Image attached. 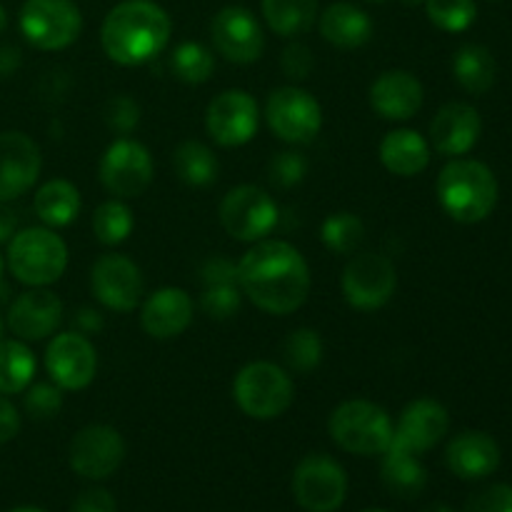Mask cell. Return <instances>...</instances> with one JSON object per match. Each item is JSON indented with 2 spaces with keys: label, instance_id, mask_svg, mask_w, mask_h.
<instances>
[{
  "label": "cell",
  "instance_id": "obj_42",
  "mask_svg": "<svg viewBox=\"0 0 512 512\" xmlns=\"http://www.w3.org/2000/svg\"><path fill=\"white\" fill-rule=\"evenodd\" d=\"M465 512H512V485L495 483L478 490L465 505Z\"/></svg>",
  "mask_w": 512,
  "mask_h": 512
},
{
  "label": "cell",
  "instance_id": "obj_48",
  "mask_svg": "<svg viewBox=\"0 0 512 512\" xmlns=\"http://www.w3.org/2000/svg\"><path fill=\"white\" fill-rule=\"evenodd\" d=\"M18 65H20V50L10 48V45H3V48H0V78L13 73Z\"/></svg>",
  "mask_w": 512,
  "mask_h": 512
},
{
  "label": "cell",
  "instance_id": "obj_46",
  "mask_svg": "<svg viewBox=\"0 0 512 512\" xmlns=\"http://www.w3.org/2000/svg\"><path fill=\"white\" fill-rule=\"evenodd\" d=\"M20 433V413L8 395H0V445L10 443Z\"/></svg>",
  "mask_w": 512,
  "mask_h": 512
},
{
  "label": "cell",
  "instance_id": "obj_34",
  "mask_svg": "<svg viewBox=\"0 0 512 512\" xmlns=\"http://www.w3.org/2000/svg\"><path fill=\"white\" fill-rule=\"evenodd\" d=\"M133 210L120 198L105 200L93 213V233L103 245H120L133 233Z\"/></svg>",
  "mask_w": 512,
  "mask_h": 512
},
{
  "label": "cell",
  "instance_id": "obj_32",
  "mask_svg": "<svg viewBox=\"0 0 512 512\" xmlns=\"http://www.w3.org/2000/svg\"><path fill=\"white\" fill-rule=\"evenodd\" d=\"M35 355L23 340H0V395H18L33 383Z\"/></svg>",
  "mask_w": 512,
  "mask_h": 512
},
{
  "label": "cell",
  "instance_id": "obj_1",
  "mask_svg": "<svg viewBox=\"0 0 512 512\" xmlns=\"http://www.w3.org/2000/svg\"><path fill=\"white\" fill-rule=\"evenodd\" d=\"M310 268L295 245L258 240L238 260V288L255 308L270 315H290L310 295Z\"/></svg>",
  "mask_w": 512,
  "mask_h": 512
},
{
  "label": "cell",
  "instance_id": "obj_13",
  "mask_svg": "<svg viewBox=\"0 0 512 512\" xmlns=\"http://www.w3.org/2000/svg\"><path fill=\"white\" fill-rule=\"evenodd\" d=\"M258 125V100L248 90H223V93L210 100L208 110H205L208 135L223 148H240V145L250 143L258 133Z\"/></svg>",
  "mask_w": 512,
  "mask_h": 512
},
{
  "label": "cell",
  "instance_id": "obj_47",
  "mask_svg": "<svg viewBox=\"0 0 512 512\" xmlns=\"http://www.w3.org/2000/svg\"><path fill=\"white\" fill-rule=\"evenodd\" d=\"M18 233V213L10 200H0V243H8Z\"/></svg>",
  "mask_w": 512,
  "mask_h": 512
},
{
  "label": "cell",
  "instance_id": "obj_23",
  "mask_svg": "<svg viewBox=\"0 0 512 512\" xmlns=\"http://www.w3.org/2000/svg\"><path fill=\"white\" fill-rule=\"evenodd\" d=\"M423 100V83L410 70H385L370 85V108L385 120H410Z\"/></svg>",
  "mask_w": 512,
  "mask_h": 512
},
{
  "label": "cell",
  "instance_id": "obj_9",
  "mask_svg": "<svg viewBox=\"0 0 512 512\" xmlns=\"http://www.w3.org/2000/svg\"><path fill=\"white\" fill-rule=\"evenodd\" d=\"M265 120L283 143L305 145L318 138L323 128V108L308 90L298 85H283L268 95Z\"/></svg>",
  "mask_w": 512,
  "mask_h": 512
},
{
  "label": "cell",
  "instance_id": "obj_25",
  "mask_svg": "<svg viewBox=\"0 0 512 512\" xmlns=\"http://www.w3.org/2000/svg\"><path fill=\"white\" fill-rule=\"evenodd\" d=\"M325 43L340 50L363 48L373 38V20L363 8L353 3H333L318 20Z\"/></svg>",
  "mask_w": 512,
  "mask_h": 512
},
{
  "label": "cell",
  "instance_id": "obj_18",
  "mask_svg": "<svg viewBox=\"0 0 512 512\" xmlns=\"http://www.w3.org/2000/svg\"><path fill=\"white\" fill-rule=\"evenodd\" d=\"M450 415L443 403L433 398H418L405 405L398 423L393 425V443L398 448L423 455L433 450L448 435Z\"/></svg>",
  "mask_w": 512,
  "mask_h": 512
},
{
  "label": "cell",
  "instance_id": "obj_35",
  "mask_svg": "<svg viewBox=\"0 0 512 512\" xmlns=\"http://www.w3.org/2000/svg\"><path fill=\"white\" fill-rule=\"evenodd\" d=\"M325 345L318 330L313 328H298L285 338L283 343V358L290 370L295 373H310L323 363Z\"/></svg>",
  "mask_w": 512,
  "mask_h": 512
},
{
  "label": "cell",
  "instance_id": "obj_45",
  "mask_svg": "<svg viewBox=\"0 0 512 512\" xmlns=\"http://www.w3.org/2000/svg\"><path fill=\"white\" fill-rule=\"evenodd\" d=\"M70 512H118V503L105 488H88L73 500Z\"/></svg>",
  "mask_w": 512,
  "mask_h": 512
},
{
  "label": "cell",
  "instance_id": "obj_51",
  "mask_svg": "<svg viewBox=\"0 0 512 512\" xmlns=\"http://www.w3.org/2000/svg\"><path fill=\"white\" fill-rule=\"evenodd\" d=\"M425 512H455V510L450 508V505H443V503H440V505H433V508H428Z\"/></svg>",
  "mask_w": 512,
  "mask_h": 512
},
{
  "label": "cell",
  "instance_id": "obj_43",
  "mask_svg": "<svg viewBox=\"0 0 512 512\" xmlns=\"http://www.w3.org/2000/svg\"><path fill=\"white\" fill-rule=\"evenodd\" d=\"M280 65H283V73L288 75V78L305 80L310 73H313L315 60L308 45L290 43L288 48L283 50V60H280Z\"/></svg>",
  "mask_w": 512,
  "mask_h": 512
},
{
  "label": "cell",
  "instance_id": "obj_31",
  "mask_svg": "<svg viewBox=\"0 0 512 512\" xmlns=\"http://www.w3.org/2000/svg\"><path fill=\"white\" fill-rule=\"evenodd\" d=\"M263 18L283 38L308 33L318 18V0H263Z\"/></svg>",
  "mask_w": 512,
  "mask_h": 512
},
{
  "label": "cell",
  "instance_id": "obj_44",
  "mask_svg": "<svg viewBox=\"0 0 512 512\" xmlns=\"http://www.w3.org/2000/svg\"><path fill=\"white\" fill-rule=\"evenodd\" d=\"M200 278L203 285H238V263L223 258V255H213L200 268Z\"/></svg>",
  "mask_w": 512,
  "mask_h": 512
},
{
  "label": "cell",
  "instance_id": "obj_12",
  "mask_svg": "<svg viewBox=\"0 0 512 512\" xmlns=\"http://www.w3.org/2000/svg\"><path fill=\"white\" fill-rule=\"evenodd\" d=\"M343 295L350 308L378 310L390 303L398 288V270L393 260L380 253H358L343 270Z\"/></svg>",
  "mask_w": 512,
  "mask_h": 512
},
{
  "label": "cell",
  "instance_id": "obj_2",
  "mask_svg": "<svg viewBox=\"0 0 512 512\" xmlns=\"http://www.w3.org/2000/svg\"><path fill=\"white\" fill-rule=\"evenodd\" d=\"M170 15L153 0H123L103 20L100 43L113 63L133 68L153 60L170 43Z\"/></svg>",
  "mask_w": 512,
  "mask_h": 512
},
{
  "label": "cell",
  "instance_id": "obj_19",
  "mask_svg": "<svg viewBox=\"0 0 512 512\" xmlns=\"http://www.w3.org/2000/svg\"><path fill=\"white\" fill-rule=\"evenodd\" d=\"M43 155L38 143L20 130L0 133V200L20 198L38 180Z\"/></svg>",
  "mask_w": 512,
  "mask_h": 512
},
{
  "label": "cell",
  "instance_id": "obj_40",
  "mask_svg": "<svg viewBox=\"0 0 512 512\" xmlns=\"http://www.w3.org/2000/svg\"><path fill=\"white\" fill-rule=\"evenodd\" d=\"M268 175L270 183L278 188H295L308 175V160L295 150H283V153H275L268 163Z\"/></svg>",
  "mask_w": 512,
  "mask_h": 512
},
{
  "label": "cell",
  "instance_id": "obj_38",
  "mask_svg": "<svg viewBox=\"0 0 512 512\" xmlns=\"http://www.w3.org/2000/svg\"><path fill=\"white\" fill-rule=\"evenodd\" d=\"M25 393V410L35 420H50L63 408V388L55 383H30Z\"/></svg>",
  "mask_w": 512,
  "mask_h": 512
},
{
  "label": "cell",
  "instance_id": "obj_17",
  "mask_svg": "<svg viewBox=\"0 0 512 512\" xmlns=\"http://www.w3.org/2000/svg\"><path fill=\"white\" fill-rule=\"evenodd\" d=\"M50 380L63 390H83L95 380L98 353L85 333H60L45 348Z\"/></svg>",
  "mask_w": 512,
  "mask_h": 512
},
{
  "label": "cell",
  "instance_id": "obj_22",
  "mask_svg": "<svg viewBox=\"0 0 512 512\" xmlns=\"http://www.w3.org/2000/svg\"><path fill=\"white\" fill-rule=\"evenodd\" d=\"M193 323V298L183 288H160L145 298L140 308V325L155 340L183 335Z\"/></svg>",
  "mask_w": 512,
  "mask_h": 512
},
{
  "label": "cell",
  "instance_id": "obj_41",
  "mask_svg": "<svg viewBox=\"0 0 512 512\" xmlns=\"http://www.w3.org/2000/svg\"><path fill=\"white\" fill-rule=\"evenodd\" d=\"M103 118L108 123L110 130L120 135H128L138 128L140 123V105L135 103L130 95H113V98L105 103Z\"/></svg>",
  "mask_w": 512,
  "mask_h": 512
},
{
  "label": "cell",
  "instance_id": "obj_21",
  "mask_svg": "<svg viewBox=\"0 0 512 512\" xmlns=\"http://www.w3.org/2000/svg\"><path fill=\"white\" fill-rule=\"evenodd\" d=\"M480 133H483V120L470 103L443 105L430 123V143L448 158L470 153L480 140Z\"/></svg>",
  "mask_w": 512,
  "mask_h": 512
},
{
  "label": "cell",
  "instance_id": "obj_14",
  "mask_svg": "<svg viewBox=\"0 0 512 512\" xmlns=\"http://www.w3.org/2000/svg\"><path fill=\"white\" fill-rule=\"evenodd\" d=\"M90 290L95 300L108 310L130 313L138 308L145 295L143 270L128 255H100L90 270Z\"/></svg>",
  "mask_w": 512,
  "mask_h": 512
},
{
  "label": "cell",
  "instance_id": "obj_39",
  "mask_svg": "<svg viewBox=\"0 0 512 512\" xmlns=\"http://www.w3.org/2000/svg\"><path fill=\"white\" fill-rule=\"evenodd\" d=\"M243 303V293L238 285H208L200 295V308L208 318L228 320L233 318Z\"/></svg>",
  "mask_w": 512,
  "mask_h": 512
},
{
  "label": "cell",
  "instance_id": "obj_29",
  "mask_svg": "<svg viewBox=\"0 0 512 512\" xmlns=\"http://www.w3.org/2000/svg\"><path fill=\"white\" fill-rule=\"evenodd\" d=\"M453 75L463 90L473 95H485L498 78V63L485 45L468 43L455 53Z\"/></svg>",
  "mask_w": 512,
  "mask_h": 512
},
{
  "label": "cell",
  "instance_id": "obj_26",
  "mask_svg": "<svg viewBox=\"0 0 512 512\" xmlns=\"http://www.w3.org/2000/svg\"><path fill=\"white\" fill-rule=\"evenodd\" d=\"M380 163L400 178H415L430 165V143L418 130H390L380 140Z\"/></svg>",
  "mask_w": 512,
  "mask_h": 512
},
{
  "label": "cell",
  "instance_id": "obj_5",
  "mask_svg": "<svg viewBox=\"0 0 512 512\" xmlns=\"http://www.w3.org/2000/svg\"><path fill=\"white\" fill-rule=\"evenodd\" d=\"M328 433L345 453L373 458L393 443V418L370 400H345L330 413Z\"/></svg>",
  "mask_w": 512,
  "mask_h": 512
},
{
  "label": "cell",
  "instance_id": "obj_50",
  "mask_svg": "<svg viewBox=\"0 0 512 512\" xmlns=\"http://www.w3.org/2000/svg\"><path fill=\"white\" fill-rule=\"evenodd\" d=\"M5 28H8V13H5V8L0 5V33H3Z\"/></svg>",
  "mask_w": 512,
  "mask_h": 512
},
{
  "label": "cell",
  "instance_id": "obj_15",
  "mask_svg": "<svg viewBox=\"0 0 512 512\" xmlns=\"http://www.w3.org/2000/svg\"><path fill=\"white\" fill-rule=\"evenodd\" d=\"M125 440L110 425H85L75 433L68 448L73 473L85 480H105L123 465Z\"/></svg>",
  "mask_w": 512,
  "mask_h": 512
},
{
  "label": "cell",
  "instance_id": "obj_36",
  "mask_svg": "<svg viewBox=\"0 0 512 512\" xmlns=\"http://www.w3.org/2000/svg\"><path fill=\"white\" fill-rule=\"evenodd\" d=\"M215 70V58L205 45L193 43H180L173 53V73L175 78L183 80L188 85H203L208 83L210 75Z\"/></svg>",
  "mask_w": 512,
  "mask_h": 512
},
{
  "label": "cell",
  "instance_id": "obj_4",
  "mask_svg": "<svg viewBox=\"0 0 512 512\" xmlns=\"http://www.w3.org/2000/svg\"><path fill=\"white\" fill-rule=\"evenodd\" d=\"M10 275L28 288H48L68 268V245L53 228H25L8 240Z\"/></svg>",
  "mask_w": 512,
  "mask_h": 512
},
{
  "label": "cell",
  "instance_id": "obj_37",
  "mask_svg": "<svg viewBox=\"0 0 512 512\" xmlns=\"http://www.w3.org/2000/svg\"><path fill=\"white\" fill-rule=\"evenodd\" d=\"M428 20L445 33H463L478 18L475 0H423Z\"/></svg>",
  "mask_w": 512,
  "mask_h": 512
},
{
  "label": "cell",
  "instance_id": "obj_10",
  "mask_svg": "<svg viewBox=\"0 0 512 512\" xmlns=\"http://www.w3.org/2000/svg\"><path fill=\"white\" fill-rule=\"evenodd\" d=\"M220 223L230 238L240 243H258L273 233L278 223V205L268 190L258 185H238L228 190L220 203Z\"/></svg>",
  "mask_w": 512,
  "mask_h": 512
},
{
  "label": "cell",
  "instance_id": "obj_57",
  "mask_svg": "<svg viewBox=\"0 0 512 512\" xmlns=\"http://www.w3.org/2000/svg\"><path fill=\"white\" fill-rule=\"evenodd\" d=\"M370 3H385V0H370Z\"/></svg>",
  "mask_w": 512,
  "mask_h": 512
},
{
  "label": "cell",
  "instance_id": "obj_24",
  "mask_svg": "<svg viewBox=\"0 0 512 512\" xmlns=\"http://www.w3.org/2000/svg\"><path fill=\"white\" fill-rule=\"evenodd\" d=\"M445 463L458 478L483 480L500 468V445L483 430H465L448 443Z\"/></svg>",
  "mask_w": 512,
  "mask_h": 512
},
{
  "label": "cell",
  "instance_id": "obj_8",
  "mask_svg": "<svg viewBox=\"0 0 512 512\" xmlns=\"http://www.w3.org/2000/svg\"><path fill=\"white\" fill-rule=\"evenodd\" d=\"M18 23L33 48L63 50L78 40L83 15L73 0H25Z\"/></svg>",
  "mask_w": 512,
  "mask_h": 512
},
{
  "label": "cell",
  "instance_id": "obj_56",
  "mask_svg": "<svg viewBox=\"0 0 512 512\" xmlns=\"http://www.w3.org/2000/svg\"><path fill=\"white\" fill-rule=\"evenodd\" d=\"M363 512H388V510H378V508H370V510H363Z\"/></svg>",
  "mask_w": 512,
  "mask_h": 512
},
{
  "label": "cell",
  "instance_id": "obj_49",
  "mask_svg": "<svg viewBox=\"0 0 512 512\" xmlns=\"http://www.w3.org/2000/svg\"><path fill=\"white\" fill-rule=\"evenodd\" d=\"M75 323H78L80 333H90V330L103 328V318H100V313H95V310H90V308L80 310L78 318H75Z\"/></svg>",
  "mask_w": 512,
  "mask_h": 512
},
{
  "label": "cell",
  "instance_id": "obj_55",
  "mask_svg": "<svg viewBox=\"0 0 512 512\" xmlns=\"http://www.w3.org/2000/svg\"><path fill=\"white\" fill-rule=\"evenodd\" d=\"M3 268H5V263H3V255H0V278H3Z\"/></svg>",
  "mask_w": 512,
  "mask_h": 512
},
{
  "label": "cell",
  "instance_id": "obj_3",
  "mask_svg": "<svg viewBox=\"0 0 512 512\" xmlns=\"http://www.w3.org/2000/svg\"><path fill=\"white\" fill-rule=\"evenodd\" d=\"M498 178L480 160L453 158L438 175L435 195L445 215L463 225L483 223L498 205Z\"/></svg>",
  "mask_w": 512,
  "mask_h": 512
},
{
  "label": "cell",
  "instance_id": "obj_20",
  "mask_svg": "<svg viewBox=\"0 0 512 512\" xmlns=\"http://www.w3.org/2000/svg\"><path fill=\"white\" fill-rule=\"evenodd\" d=\"M63 323V300L48 288H30L13 300L8 310V328L23 343L50 338Z\"/></svg>",
  "mask_w": 512,
  "mask_h": 512
},
{
  "label": "cell",
  "instance_id": "obj_11",
  "mask_svg": "<svg viewBox=\"0 0 512 512\" xmlns=\"http://www.w3.org/2000/svg\"><path fill=\"white\" fill-rule=\"evenodd\" d=\"M100 183L113 198L130 200L150 188L155 175L153 155L133 138H118L100 158Z\"/></svg>",
  "mask_w": 512,
  "mask_h": 512
},
{
  "label": "cell",
  "instance_id": "obj_27",
  "mask_svg": "<svg viewBox=\"0 0 512 512\" xmlns=\"http://www.w3.org/2000/svg\"><path fill=\"white\" fill-rule=\"evenodd\" d=\"M380 478H383L388 493L408 500L423 493L425 483H428V470L420 463V455L398 448V445H390L383 453Z\"/></svg>",
  "mask_w": 512,
  "mask_h": 512
},
{
  "label": "cell",
  "instance_id": "obj_33",
  "mask_svg": "<svg viewBox=\"0 0 512 512\" xmlns=\"http://www.w3.org/2000/svg\"><path fill=\"white\" fill-rule=\"evenodd\" d=\"M320 240L330 253L353 255L365 240V223L360 215L340 210V213L328 215L320 225Z\"/></svg>",
  "mask_w": 512,
  "mask_h": 512
},
{
  "label": "cell",
  "instance_id": "obj_28",
  "mask_svg": "<svg viewBox=\"0 0 512 512\" xmlns=\"http://www.w3.org/2000/svg\"><path fill=\"white\" fill-rule=\"evenodd\" d=\"M33 210L45 228H65L80 213V190L65 178L48 180L35 190Z\"/></svg>",
  "mask_w": 512,
  "mask_h": 512
},
{
  "label": "cell",
  "instance_id": "obj_30",
  "mask_svg": "<svg viewBox=\"0 0 512 512\" xmlns=\"http://www.w3.org/2000/svg\"><path fill=\"white\" fill-rule=\"evenodd\" d=\"M175 175L190 188H208L218 178L220 163L213 150L200 140H183L173 153Z\"/></svg>",
  "mask_w": 512,
  "mask_h": 512
},
{
  "label": "cell",
  "instance_id": "obj_53",
  "mask_svg": "<svg viewBox=\"0 0 512 512\" xmlns=\"http://www.w3.org/2000/svg\"><path fill=\"white\" fill-rule=\"evenodd\" d=\"M3 330H5V320L3 315H0V340H3Z\"/></svg>",
  "mask_w": 512,
  "mask_h": 512
},
{
  "label": "cell",
  "instance_id": "obj_6",
  "mask_svg": "<svg viewBox=\"0 0 512 512\" xmlns=\"http://www.w3.org/2000/svg\"><path fill=\"white\" fill-rule=\"evenodd\" d=\"M233 398L248 418L275 420L293 405L295 385L288 370L268 360H255L235 375Z\"/></svg>",
  "mask_w": 512,
  "mask_h": 512
},
{
  "label": "cell",
  "instance_id": "obj_54",
  "mask_svg": "<svg viewBox=\"0 0 512 512\" xmlns=\"http://www.w3.org/2000/svg\"><path fill=\"white\" fill-rule=\"evenodd\" d=\"M403 3H408V5H418V3H423V0H403Z\"/></svg>",
  "mask_w": 512,
  "mask_h": 512
},
{
  "label": "cell",
  "instance_id": "obj_7",
  "mask_svg": "<svg viewBox=\"0 0 512 512\" xmlns=\"http://www.w3.org/2000/svg\"><path fill=\"white\" fill-rule=\"evenodd\" d=\"M293 498L305 512H335L348 498V473L335 458L310 453L295 465Z\"/></svg>",
  "mask_w": 512,
  "mask_h": 512
},
{
  "label": "cell",
  "instance_id": "obj_16",
  "mask_svg": "<svg viewBox=\"0 0 512 512\" xmlns=\"http://www.w3.org/2000/svg\"><path fill=\"white\" fill-rule=\"evenodd\" d=\"M210 38L215 50L235 65L260 60L265 50V33L258 18L243 5H225L210 23Z\"/></svg>",
  "mask_w": 512,
  "mask_h": 512
},
{
  "label": "cell",
  "instance_id": "obj_52",
  "mask_svg": "<svg viewBox=\"0 0 512 512\" xmlns=\"http://www.w3.org/2000/svg\"><path fill=\"white\" fill-rule=\"evenodd\" d=\"M8 512H45V510L33 508V505H20V508H13V510H8Z\"/></svg>",
  "mask_w": 512,
  "mask_h": 512
}]
</instances>
